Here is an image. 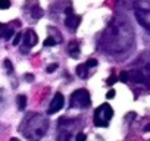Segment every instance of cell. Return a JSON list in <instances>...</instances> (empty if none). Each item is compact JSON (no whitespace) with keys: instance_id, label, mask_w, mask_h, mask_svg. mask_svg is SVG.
<instances>
[{"instance_id":"cell-1","label":"cell","mask_w":150,"mask_h":141,"mask_svg":"<svg viewBox=\"0 0 150 141\" xmlns=\"http://www.w3.org/2000/svg\"><path fill=\"white\" fill-rule=\"evenodd\" d=\"M102 43L106 51L121 53L131 46L132 30L127 25V22H110L102 37Z\"/></svg>"},{"instance_id":"cell-2","label":"cell","mask_w":150,"mask_h":141,"mask_svg":"<svg viewBox=\"0 0 150 141\" xmlns=\"http://www.w3.org/2000/svg\"><path fill=\"white\" fill-rule=\"evenodd\" d=\"M49 129V119L40 113H28L21 125V132L30 141H38Z\"/></svg>"},{"instance_id":"cell-3","label":"cell","mask_w":150,"mask_h":141,"mask_svg":"<svg viewBox=\"0 0 150 141\" xmlns=\"http://www.w3.org/2000/svg\"><path fill=\"white\" fill-rule=\"evenodd\" d=\"M113 118V109L108 104V103H103L100 104L96 110H94V118H93V122L96 126H100V128H106L110 122V119Z\"/></svg>"},{"instance_id":"cell-4","label":"cell","mask_w":150,"mask_h":141,"mask_svg":"<svg viewBox=\"0 0 150 141\" xmlns=\"http://www.w3.org/2000/svg\"><path fill=\"white\" fill-rule=\"evenodd\" d=\"M69 104L74 109H87L91 106V99L90 94L86 88H78L75 90L71 97H69Z\"/></svg>"},{"instance_id":"cell-5","label":"cell","mask_w":150,"mask_h":141,"mask_svg":"<svg viewBox=\"0 0 150 141\" xmlns=\"http://www.w3.org/2000/svg\"><path fill=\"white\" fill-rule=\"evenodd\" d=\"M63 103H65V97H63V94L56 93L54 97H53V100L50 102V106H49V109H47V113H49V115H53V113L59 112V110L63 107Z\"/></svg>"},{"instance_id":"cell-6","label":"cell","mask_w":150,"mask_h":141,"mask_svg":"<svg viewBox=\"0 0 150 141\" xmlns=\"http://www.w3.org/2000/svg\"><path fill=\"white\" fill-rule=\"evenodd\" d=\"M135 18L140 22V25H143L147 31H150V11H135Z\"/></svg>"},{"instance_id":"cell-7","label":"cell","mask_w":150,"mask_h":141,"mask_svg":"<svg viewBox=\"0 0 150 141\" xmlns=\"http://www.w3.org/2000/svg\"><path fill=\"white\" fill-rule=\"evenodd\" d=\"M22 38H24L22 46H25V47H28V49H31L33 46H35V44L38 43V37H37L35 31H33V30H27V32L24 34Z\"/></svg>"},{"instance_id":"cell-8","label":"cell","mask_w":150,"mask_h":141,"mask_svg":"<svg viewBox=\"0 0 150 141\" xmlns=\"http://www.w3.org/2000/svg\"><path fill=\"white\" fill-rule=\"evenodd\" d=\"M129 75V80L134 82V84H143L146 82V78H144V74H143V70H131V72H128Z\"/></svg>"},{"instance_id":"cell-9","label":"cell","mask_w":150,"mask_h":141,"mask_svg":"<svg viewBox=\"0 0 150 141\" xmlns=\"http://www.w3.org/2000/svg\"><path fill=\"white\" fill-rule=\"evenodd\" d=\"M81 22V16L78 15H71V16H66L65 19V25L69 28V30H75Z\"/></svg>"},{"instance_id":"cell-10","label":"cell","mask_w":150,"mask_h":141,"mask_svg":"<svg viewBox=\"0 0 150 141\" xmlns=\"http://www.w3.org/2000/svg\"><path fill=\"white\" fill-rule=\"evenodd\" d=\"M68 53L72 57H78L80 56V44H78V41H71L68 44Z\"/></svg>"},{"instance_id":"cell-11","label":"cell","mask_w":150,"mask_h":141,"mask_svg":"<svg viewBox=\"0 0 150 141\" xmlns=\"http://www.w3.org/2000/svg\"><path fill=\"white\" fill-rule=\"evenodd\" d=\"M77 75H78L80 78H87V77H88V68L86 66V63L77 66Z\"/></svg>"},{"instance_id":"cell-12","label":"cell","mask_w":150,"mask_h":141,"mask_svg":"<svg viewBox=\"0 0 150 141\" xmlns=\"http://www.w3.org/2000/svg\"><path fill=\"white\" fill-rule=\"evenodd\" d=\"M44 13H43V9L37 5V6H34L33 9H31V16L34 18V19H40L41 16H43Z\"/></svg>"},{"instance_id":"cell-13","label":"cell","mask_w":150,"mask_h":141,"mask_svg":"<svg viewBox=\"0 0 150 141\" xmlns=\"http://www.w3.org/2000/svg\"><path fill=\"white\" fill-rule=\"evenodd\" d=\"M2 35L5 37V40H11L12 35H15V34H13V28H12V27H8V25H3V32H2Z\"/></svg>"},{"instance_id":"cell-14","label":"cell","mask_w":150,"mask_h":141,"mask_svg":"<svg viewBox=\"0 0 150 141\" xmlns=\"http://www.w3.org/2000/svg\"><path fill=\"white\" fill-rule=\"evenodd\" d=\"M16 104H18V109H19V110H24L25 106H27V97H25L24 94H19V96L16 97Z\"/></svg>"},{"instance_id":"cell-15","label":"cell","mask_w":150,"mask_h":141,"mask_svg":"<svg viewBox=\"0 0 150 141\" xmlns=\"http://www.w3.org/2000/svg\"><path fill=\"white\" fill-rule=\"evenodd\" d=\"M71 137H72V132H69V131H60L59 135H57V141H71Z\"/></svg>"},{"instance_id":"cell-16","label":"cell","mask_w":150,"mask_h":141,"mask_svg":"<svg viewBox=\"0 0 150 141\" xmlns=\"http://www.w3.org/2000/svg\"><path fill=\"white\" fill-rule=\"evenodd\" d=\"M57 44V40L54 38V37H52V35H49L46 40H44V46L46 47H49V46H56Z\"/></svg>"},{"instance_id":"cell-17","label":"cell","mask_w":150,"mask_h":141,"mask_svg":"<svg viewBox=\"0 0 150 141\" xmlns=\"http://www.w3.org/2000/svg\"><path fill=\"white\" fill-rule=\"evenodd\" d=\"M118 80H119L121 82H128V81H129V75H128V70H122V72L119 74V77H118Z\"/></svg>"},{"instance_id":"cell-18","label":"cell","mask_w":150,"mask_h":141,"mask_svg":"<svg viewBox=\"0 0 150 141\" xmlns=\"http://www.w3.org/2000/svg\"><path fill=\"white\" fill-rule=\"evenodd\" d=\"M3 66L6 68V70H8L9 74H12V72H13V65H12V62H11L9 59H6V60L3 62Z\"/></svg>"},{"instance_id":"cell-19","label":"cell","mask_w":150,"mask_h":141,"mask_svg":"<svg viewBox=\"0 0 150 141\" xmlns=\"http://www.w3.org/2000/svg\"><path fill=\"white\" fill-rule=\"evenodd\" d=\"M22 37H24V34H15V37H13V41H12V44L13 46H18L19 43H21V40H22Z\"/></svg>"},{"instance_id":"cell-20","label":"cell","mask_w":150,"mask_h":141,"mask_svg":"<svg viewBox=\"0 0 150 141\" xmlns=\"http://www.w3.org/2000/svg\"><path fill=\"white\" fill-rule=\"evenodd\" d=\"M9 8H11L9 0H0V9H9Z\"/></svg>"},{"instance_id":"cell-21","label":"cell","mask_w":150,"mask_h":141,"mask_svg":"<svg viewBox=\"0 0 150 141\" xmlns=\"http://www.w3.org/2000/svg\"><path fill=\"white\" fill-rule=\"evenodd\" d=\"M86 66L90 69V68H94V66H97V60L96 59H88L87 62H86Z\"/></svg>"},{"instance_id":"cell-22","label":"cell","mask_w":150,"mask_h":141,"mask_svg":"<svg viewBox=\"0 0 150 141\" xmlns=\"http://www.w3.org/2000/svg\"><path fill=\"white\" fill-rule=\"evenodd\" d=\"M75 141H87V135L84 132H78L77 137H75Z\"/></svg>"},{"instance_id":"cell-23","label":"cell","mask_w":150,"mask_h":141,"mask_svg":"<svg viewBox=\"0 0 150 141\" xmlns=\"http://www.w3.org/2000/svg\"><path fill=\"white\" fill-rule=\"evenodd\" d=\"M56 69H57V63H52V65H47V68H46V70H47L49 74L54 72Z\"/></svg>"},{"instance_id":"cell-24","label":"cell","mask_w":150,"mask_h":141,"mask_svg":"<svg viewBox=\"0 0 150 141\" xmlns=\"http://www.w3.org/2000/svg\"><path fill=\"white\" fill-rule=\"evenodd\" d=\"M116 81H118V77H115V75H110V77L106 80V84H108V85H113Z\"/></svg>"},{"instance_id":"cell-25","label":"cell","mask_w":150,"mask_h":141,"mask_svg":"<svg viewBox=\"0 0 150 141\" xmlns=\"http://www.w3.org/2000/svg\"><path fill=\"white\" fill-rule=\"evenodd\" d=\"M125 118H127V121H128V122H131V121H134V119L137 118V115H135L134 112H131V113H128Z\"/></svg>"},{"instance_id":"cell-26","label":"cell","mask_w":150,"mask_h":141,"mask_svg":"<svg viewBox=\"0 0 150 141\" xmlns=\"http://www.w3.org/2000/svg\"><path fill=\"white\" fill-rule=\"evenodd\" d=\"M106 97H108V99H113V97H115V90H109V91L106 93Z\"/></svg>"},{"instance_id":"cell-27","label":"cell","mask_w":150,"mask_h":141,"mask_svg":"<svg viewBox=\"0 0 150 141\" xmlns=\"http://www.w3.org/2000/svg\"><path fill=\"white\" fill-rule=\"evenodd\" d=\"M65 13H66L68 16H71V15H74V9H72V8H66V11H65Z\"/></svg>"},{"instance_id":"cell-28","label":"cell","mask_w":150,"mask_h":141,"mask_svg":"<svg viewBox=\"0 0 150 141\" xmlns=\"http://www.w3.org/2000/svg\"><path fill=\"white\" fill-rule=\"evenodd\" d=\"M25 80H27V81H30V82H33V81H34V75L27 74V75H25Z\"/></svg>"},{"instance_id":"cell-29","label":"cell","mask_w":150,"mask_h":141,"mask_svg":"<svg viewBox=\"0 0 150 141\" xmlns=\"http://www.w3.org/2000/svg\"><path fill=\"white\" fill-rule=\"evenodd\" d=\"M144 131H146V132H150V123H147V125L144 126Z\"/></svg>"},{"instance_id":"cell-30","label":"cell","mask_w":150,"mask_h":141,"mask_svg":"<svg viewBox=\"0 0 150 141\" xmlns=\"http://www.w3.org/2000/svg\"><path fill=\"white\" fill-rule=\"evenodd\" d=\"M2 32H3V25L0 24V35H2Z\"/></svg>"},{"instance_id":"cell-31","label":"cell","mask_w":150,"mask_h":141,"mask_svg":"<svg viewBox=\"0 0 150 141\" xmlns=\"http://www.w3.org/2000/svg\"><path fill=\"white\" fill-rule=\"evenodd\" d=\"M11 141H21V140H18V138H11Z\"/></svg>"},{"instance_id":"cell-32","label":"cell","mask_w":150,"mask_h":141,"mask_svg":"<svg viewBox=\"0 0 150 141\" xmlns=\"http://www.w3.org/2000/svg\"><path fill=\"white\" fill-rule=\"evenodd\" d=\"M0 102H2V94H0Z\"/></svg>"}]
</instances>
